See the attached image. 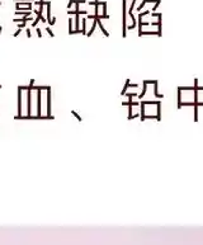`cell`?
I'll return each mask as SVG.
<instances>
[{
  "instance_id": "3",
  "label": "cell",
  "mask_w": 203,
  "mask_h": 245,
  "mask_svg": "<svg viewBox=\"0 0 203 245\" xmlns=\"http://www.w3.org/2000/svg\"><path fill=\"white\" fill-rule=\"evenodd\" d=\"M27 89H28L27 85L18 86V113H17V116H20L22 114V91L23 90H27Z\"/></svg>"
},
{
  "instance_id": "23",
  "label": "cell",
  "mask_w": 203,
  "mask_h": 245,
  "mask_svg": "<svg viewBox=\"0 0 203 245\" xmlns=\"http://www.w3.org/2000/svg\"><path fill=\"white\" fill-rule=\"evenodd\" d=\"M2 29H3V27H0V33H2Z\"/></svg>"
},
{
  "instance_id": "5",
  "label": "cell",
  "mask_w": 203,
  "mask_h": 245,
  "mask_svg": "<svg viewBox=\"0 0 203 245\" xmlns=\"http://www.w3.org/2000/svg\"><path fill=\"white\" fill-rule=\"evenodd\" d=\"M154 97L156 98V99H161V98H164V95L162 94H160L159 93V81L157 80H154Z\"/></svg>"
},
{
  "instance_id": "17",
  "label": "cell",
  "mask_w": 203,
  "mask_h": 245,
  "mask_svg": "<svg viewBox=\"0 0 203 245\" xmlns=\"http://www.w3.org/2000/svg\"><path fill=\"white\" fill-rule=\"evenodd\" d=\"M160 3H161V0H156V3H155V5H154V8H152V12H155V10L157 9V7L160 5Z\"/></svg>"
},
{
  "instance_id": "10",
  "label": "cell",
  "mask_w": 203,
  "mask_h": 245,
  "mask_svg": "<svg viewBox=\"0 0 203 245\" xmlns=\"http://www.w3.org/2000/svg\"><path fill=\"white\" fill-rule=\"evenodd\" d=\"M14 14H15V15H22L23 18H25V17H29V15L32 14V12H24V13H23V12H15Z\"/></svg>"
},
{
  "instance_id": "2",
  "label": "cell",
  "mask_w": 203,
  "mask_h": 245,
  "mask_svg": "<svg viewBox=\"0 0 203 245\" xmlns=\"http://www.w3.org/2000/svg\"><path fill=\"white\" fill-rule=\"evenodd\" d=\"M14 119H55L53 116H37V114H30V116H14Z\"/></svg>"
},
{
  "instance_id": "18",
  "label": "cell",
  "mask_w": 203,
  "mask_h": 245,
  "mask_svg": "<svg viewBox=\"0 0 203 245\" xmlns=\"http://www.w3.org/2000/svg\"><path fill=\"white\" fill-rule=\"evenodd\" d=\"M25 23H27V22H22L20 24H18V29H23V28H25Z\"/></svg>"
},
{
  "instance_id": "12",
  "label": "cell",
  "mask_w": 203,
  "mask_h": 245,
  "mask_svg": "<svg viewBox=\"0 0 203 245\" xmlns=\"http://www.w3.org/2000/svg\"><path fill=\"white\" fill-rule=\"evenodd\" d=\"M69 35H74V30H73V18L69 19Z\"/></svg>"
},
{
  "instance_id": "24",
  "label": "cell",
  "mask_w": 203,
  "mask_h": 245,
  "mask_svg": "<svg viewBox=\"0 0 203 245\" xmlns=\"http://www.w3.org/2000/svg\"><path fill=\"white\" fill-rule=\"evenodd\" d=\"M0 89H2V85H0Z\"/></svg>"
},
{
  "instance_id": "14",
  "label": "cell",
  "mask_w": 203,
  "mask_h": 245,
  "mask_svg": "<svg viewBox=\"0 0 203 245\" xmlns=\"http://www.w3.org/2000/svg\"><path fill=\"white\" fill-rule=\"evenodd\" d=\"M71 114H73V116H74V117H75V118H76L79 122H81V121H83V119H81V117L79 116V113H78L76 111H71Z\"/></svg>"
},
{
  "instance_id": "21",
  "label": "cell",
  "mask_w": 203,
  "mask_h": 245,
  "mask_svg": "<svg viewBox=\"0 0 203 245\" xmlns=\"http://www.w3.org/2000/svg\"><path fill=\"white\" fill-rule=\"evenodd\" d=\"M25 33H27V37H32V33H30V29H27V30H25Z\"/></svg>"
},
{
  "instance_id": "20",
  "label": "cell",
  "mask_w": 203,
  "mask_h": 245,
  "mask_svg": "<svg viewBox=\"0 0 203 245\" xmlns=\"http://www.w3.org/2000/svg\"><path fill=\"white\" fill-rule=\"evenodd\" d=\"M19 33H22V29H18L15 33H13V36H14V37H18V36H19Z\"/></svg>"
},
{
  "instance_id": "15",
  "label": "cell",
  "mask_w": 203,
  "mask_h": 245,
  "mask_svg": "<svg viewBox=\"0 0 203 245\" xmlns=\"http://www.w3.org/2000/svg\"><path fill=\"white\" fill-rule=\"evenodd\" d=\"M46 32L48 33V36H50V37H53V36H55V35H53V32L51 30V28H50V27H46Z\"/></svg>"
},
{
  "instance_id": "9",
  "label": "cell",
  "mask_w": 203,
  "mask_h": 245,
  "mask_svg": "<svg viewBox=\"0 0 203 245\" xmlns=\"http://www.w3.org/2000/svg\"><path fill=\"white\" fill-rule=\"evenodd\" d=\"M129 85H131V80L127 79L126 83H124V86H123V89H122V91H121V95H126V93H127V90H128Z\"/></svg>"
},
{
  "instance_id": "19",
  "label": "cell",
  "mask_w": 203,
  "mask_h": 245,
  "mask_svg": "<svg viewBox=\"0 0 203 245\" xmlns=\"http://www.w3.org/2000/svg\"><path fill=\"white\" fill-rule=\"evenodd\" d=\"M74 2H75V0H70V2H69V4H67V9H71V7H73V4H74Z\"/></svg>"
},
{
  "instance_id": "8",
  "label": "cell",
  "mask_w": 203,
  "mask_h": 245,
  "mask_svg": "<svg viewBox=\"0 0 203 245\" xmlns=\"http://www.w3.org/2000/svg\"><path fill=\"white\" fill-rule=\"evenodd\" d=\"M96 23H98V25H99V27H100V29H102V32H103V35H104V36H106V37H109V33H108V32H107V29H106V28H104V25H103V23H102V20H100V19H99V18H98V19H96Z\"/></svg>"
},
{
  "instance_id": "1",
  "label": "cell",
  "mask_w": 203,
  "mask_h": 245,
  "mask_svg": "<svg viewBox=\"0 0 203 245\" xmlns=\"http://www.w3.org/2000/svg\"><path fill=\"white\" fill-rule=\"evenodd\" d=\"M127 0H123L122 3V10H123V19H122V36H127Z\"/></svg>"
},
{
  "instance_id": "4",
  "label": "cell",
  "mask_w": 203,
  "mask_h": 245,
  "mask_svg": "<svg viewBox=\"0 0 203 245\" xmlns=\"http://www.w3.org/2000/svg\"><path fill=\"white\" fill-rule=\"evenodd\" d=\"M32 89H27V116L32 114Z\"/></svg>"
},
{
  "instance_id": "16",
  "label": "cell",
  "mask_w": 203,
  "mask_h": 245,
  "mask_svg": "<svg viewBox=\"0 0 203 245\" xmlns=\"http://www.w3.org/2000/svg\"><path fill=\"white\" fill-rule=\"evenodd\" d=\"M40 20H41V19H40V17H37V18H36V20H35V22H33V23H32V27H33V28H36Z\"/></svg>"
},
{
  "instance_id": "11",
  "label": "cell",
  "mask_w": 203,
  "mask_h": 245,
  "mask_svg": "<svg viewBox=\"0 0 203 245\" xmlns=\"http://www.w3.org/2000/svg\"><path fill=\"white\" fill-rule=\"evenodd\" d=\"M198 107H199L198 104H194V106H193V108H194V121H195V122L198 121Z\"/></svg>"
},
{
  "instance_id": "7",
  "label": "cell",
  "mask_w": 203,
  "mask_h": 245,
  "mask_svg": "<svg viewBox=\"0 0 203 245\" xmlns=\"http://www.w3.org/2000/svg\"><path fill=\"white\" fill-rule=\"evenodd\" d=\"M46 116H52L51 114V86L47 88V114Z\"/></svg>"
},
{
  "instance_id": "13",
  "label": "cell",
  "mask_w": 203,
  "mask_h": 245,
  "mask_svg": "<svg viewBox=\"0 0 203 245\" xmlns=\"http://www.w3.org/2000/svg\"><path fill=\"white\" fill-rule=\"evenodd\" d=\"M147 2H149V0H142V3L137 7V12H141V10H142V8L146 5V3H147Z\"/></svg>"
},
{
  "instance_id": "6",
  "label": "cell",
  "mask_w": 203,
  "mask_h": 245,
  "mask_svg": "<svg viewBox=\"0 0 203 245\" xmlns=\"http://www.w3.org/2000/svg\"><path fill=\"white\" fill-rule=\"evenodd\" d=\"M146 93H147V80H144V81H142V90H141V93L137 95L139 101H142L144 97L146 95Z\"/></svg>"
},
{
  "instance_id": "22",
  "label": "cell",
  "mask_w": 203,
  "mask_h": 245,
  "mask_svg": "<svg viewBox=\"0 0 203 245\" xmlns=\"http://www.w3.org/2000/svg\"><path fill=\"white\" fill-rule=\"evenodd\" d=\"M37 36H38V37H42V32H41L40 28H37Z\"/></svg>"
}]
</instances>
